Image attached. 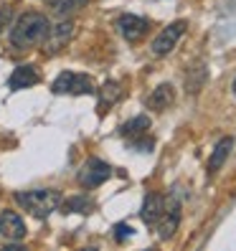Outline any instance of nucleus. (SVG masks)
Instances as JSON below:
<instances>
[{"instance_id":"obj_3","label":"nucleus","mask_w":236,"mask_h":251,"mask_svg":"<svg viewBox=\"0 0 236 251\" xmlns=\"http://www.w3.org/2000/svg\"><path fill=\"white\" fill-rule=\"evenodd\" d=\"M53 94H94V81L89 74L77 71H61L51 84Z\"/></svg>"},{"instance_id":"obj_14","label":"nucleus","mask_w":236,"mask_h":251,"mask_svg":"<svg viewBox=\"0 0 236 251\" xmlns=\"http://www.w3.org/2000/svg\"><path fill=\"white\" fill-rule=\"evenodd\" d=\"M147 129H150V117L147 114H137V117H132L130 122H125L120 127V135L127 137V140H140L147 135Z\"/></svg>"},{"instance_id":"obj_1","label":"nucleus","mask_w":236,"mask_h":251,"mask_svg":"<svg viewBox=\"0 0 236 251\" xmlns=\"http://www.w3.org/2000/svg\"><path fill=\"white\" fill-rule=\"evenodd\" d=\"M49 28H51V25H49V18L43 16V13L28 10V13H23V16L13 23V28H10V46L16 49V51L33 49V46H38V43L46 41Z\"/></svg>"},{"instance_id":"obj_10","label":"nucleus","mask_w":236,"mask_h":251,"mask_svg":"<svg viewBox=\"0 0 236 251\" xmlns=\"http://www.w3.org/2000/svg\"><path fill=\"white\" fill-rule=\"evenodd\" d=\"M231 150H234V137H231V135L221 137V140L216 142V147H213L211 157H209V168H206V173H209V175H216L221 168H224V162L229 160Z\"/></svg>"},{"instance_id":"obj_11","label":"nucleus","mask_w":236,"mask_h":251,"mask_svg":"<svg viewBox=\"0 0 236 251\" xmlns=\"http://www.w3.org/2000/svg\"><path fill=\"white\" fill-rule=\"evenodd\" d=\"M163 211H165V198L163 196H157V193H147L145 196L140 216H142V221L147 226H155L160 221V216H163Z\"/></svg>"},{"instance_id":"obj_19","label":"nucleus","mask_w":236,"mask_h":251,"mask_svg":"<svg viewBox=\"0 0 236 251\" xmlns=\"http://www.w3.org/2000/svg\"><path fill=\"white\" fill-rule=\"evenodd\" d=\"M10 16H13V10H10L8 5H3V8H0V31H3V28L8 25V21H10Z\"/></svg>"},{"instance_id":"obj_18","label":"nucleus","mask_w":236,"mask_h":251,"mask_svg":"<svg viewBox=\"0 0 236 251\" xmlns=\"http://www.w3.org/2000/svg\"><path fill=\"white\" fill-rule=\"evenodd\" d=\"M130 236H132V228H130L127 224H117V226H114V239H117V241H127Z\"/></svg>"},{"instance_id":"obj_15","label":"nucleus","mask_w":236,"mask_h":251,"mask_svg":"<svg viewBox=\"0 0 236 251\" xmlns=\"http://www.w3.org/2000/svg\"><path fill=\"white\" fill-rule=\"evenodd\" d=\"M61 203H64V211H66V213H89V211L94 208V201L86 196V193L71 196V198H66V201H61Z\"/></svg>"},{"instance_id":"obj_8","label":"nucleus","mask_w":236,"mask_h":251,"mask_svg":"<svg viewBox=\"0 0 236 251\" xmlns=\"http://www.w3.org/2000/svg\"><path fill=\"white\" fill-rule=\"evenodd\" d=\"M0 236L8 241H21L26 236V224L16 211H3L0 213Z\"/></svg>"},{"instance_id":"obj_4","label":"nucleus","mask_w":236,"mask_h":251,"mask_svg":"<svg viewBox=\"0 0 236 251\" xmlns=\"http://www.w3.org/2000/svg\"><path fill=\"white\" fill-rule=\"evenodd\" d=\"M185 28H188V23H185V21H175V23H170L168 28H163V31H160V33L155 36L153 46H150L153 56H168L175 46H178V41L183 38Z\"/></svg>"},{"instance_id":"obj_13","label":"nucleus","mask_w":236,"mask_h":251,"mask_svg":"<svg viewBox=\"0 0 236 251\" xmlns=\"http://www.w3.org/2000/svg\"><path fill=\"white\" fill-rule=\"evenodd\" d=\"M36 81H38V71H36L33 66L23 64V66H18L16 71L10 74L8 86H10L13 92H18V89H28V86H33Z\"/></svg>"},{"instance_id":"obj_17","label":"nucleus","mask_w":236,"mask_h":251,"mask_svg":"<svg viewBox=\"0 0 236 251\" xmlns=\"http://www.w3.org/2000/svg\"><path fill=\"white\" fill-rule=\"evenodd\" d=\"M46 5L56 13V16H69V13L84 8L86 0H46Z\"/></svg>"},{"instance_id":"obj_16","label":"nucleus","mask_w":236,"mask_h":251,"mask_svg":"<svg viewBox=\"0 0 236 251\" xmlns=\"http://www.w3.org/2000/svg\"><path fill=\"white\" fill-rule=\"evenodd\" d=\"M120 94H122L120 84H117V81H105V84H102V89H99V107L102 109L112 107L114 101L120 99Z\"/></svg>"},{"instance_id":"obj_6","label":"nucleus","mask_w":236,"mask_h":251,"mask_svg":"<svg viewBox=\"0 0 236 251\" xmlns=\"http://www.w3.org/2000/svg\"><path fill=\"white\" fill-rule=\"evenodd\" d=\"M178 226H181V201H178V196H173L165 203V211H163V216H160V221H157V236L163 241H168V239L175 236Z\"/></svg>"},{"instance_id":"obj_9","label":"nucleus","mask_w":236,"mask_h":251,"mask_svg":"<svg viewBox=\"0 0 236 251\" xmlns=\"http://www.w3.org/2000/svg\"><path fill=\"white\" fill-rule=\"evenodd\" d=\"M71 36H74V23H71V21L56 23L53 28H49V36H46V51H49V53H56L58 49H64V46H66Z\"/></svg>"},{"instance_id":"obj_5","label":"nucleus","mask_w":236,"mask_h":251,"mask_svg":"<svg viewBox=\"0 0 236 251\" xmlns=\"http://www.w3.org/2000/svg\"><path fill=\"white\" fill-rule=\"evenodd\" d=\"M109 178H112V168L107 165L105 160H99V157H89L81 165V170H79V183L84 188H99Z\"/></svg>"},{"instance_id":"obj_2","label":"nucleus","mask_w":236,"mask_h":251,"mask_svg":"<svg viewBox=\"0 0 236 251\" xmlns=\"http://www.w3.org/2000/svg\"><path fill=\"white\" fill-rule=\"evenodd\" d=\"M18 205L36 216V218H46L51 216L58 205H61V190H53V188H33V190H23V193H16Z\"/></svg>"},{"instance_id":"obj_20","label":"nucleus","mask_w":236,"mask_h":251,"mask_svg":"<svg viewBox=\"0 0 236 251\" xmlns=\"http://www.w3.org/2000/svg\"><path fill=\"white\" fill-rule=\"evenodd\" d=\"M231 89H234V97H236V76H234V84H231Z\"/></svg>"},{"instance_id":"obj_12","label":"nucleus","mask_w":236,"mask_h":251,"mask_svg":"<svg viewBox=\"0 0 236 251\" xmlns=\"http://www.w3.org/2000/svg\"><path fill=\"white\" fill-rule=\"evenodd\" d=\"M173 101H175V89L170 84H160V86L153 89V94L145 99V107L155 109V112H163V109H168L173 104Z\"/></svg>"},{"instance_id":"obj_7","label":"nucleus","mask_w":236,"mask_h":251,"mask_svg":"<svg viewBox=\"0 0 236 251\" xmlns=\"http://www.w3.org/2000/svg\"><path fill=\"white\" fill-rule=\"evenodd\" d=\"M117 31H120V36L130 43L140 41L147 31H150V21L147 18H140V16H132V13H125V16L117 18Z\"/></svg>"}]
</instances>
